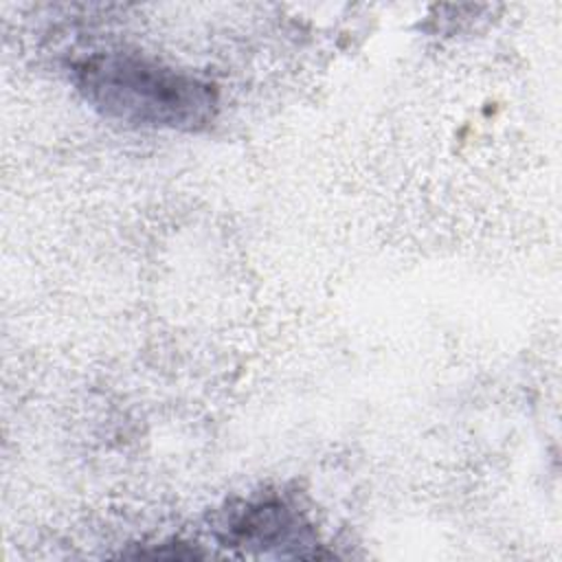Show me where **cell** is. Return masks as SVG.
<instances>
[{
  "instance_id": "obj_1",
  "label": "cell",
  "mask_w": 562,
  "mask_h": 562,
  "mask_svg": "<svg viewBox=\"0 0 562 562\" xmlns=\"http://www.w3.org/2000/svg\"><path fill=\"white\" fill-rule=\"evenodd\" d=\"M72 77L88 103L130 125L193 132L217 110L209 81L138 53H92L72 66Z\"/></svg>"
},
{
  "instance_id": "obj_2",
  "label": "cell",
  "mask_w": 562,
  "mask_h": 562,
  "mask_svg": "<svg viewBox=\"0 0 562 562\" xmlns=\"http://www.w3.org/2000/svg\"><path fill=\"white\" fill-rule=\"evenodd\" d=\"M296 516L281 503L246 505L231 522V536L248 544H285L296 529Z\"/></svg>"
}]
</instances>
